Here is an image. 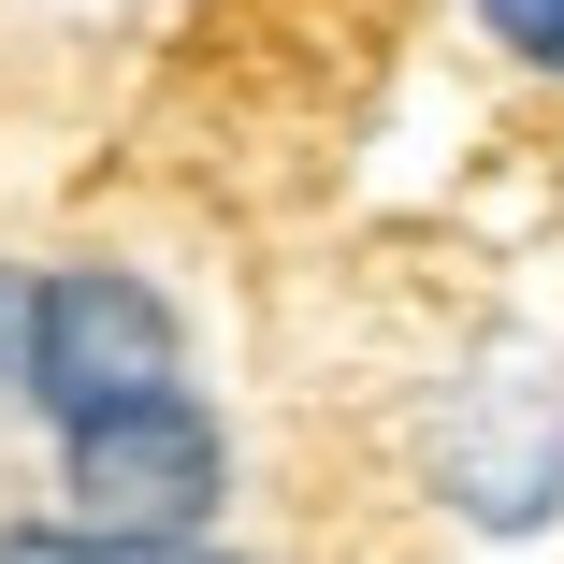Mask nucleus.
Instances as JSON below:
<instances>
[{"mask_svg": "<svg viewBox=\"0 0 564 564\" xmlns=\"http://www.w3.org/2000/svg\"><path fill=\"white\" fill-rule=\"evenodd\" d=\"M0 405L30 420L44 492L73 521L217 535L247 507V448H232V405L203 377V333L117 247L15 261V377H0Z\"/></svg>", "mask_w": 564, "mask_h": 564, "instance_id": "f257e3e1", "label": "nucleus"}, {"mask_svg": "<svg viewBox=\"0 0 564 564\" xmlns=\"http://www.w3.org/2000/svg\"><path fill=\"white\" fill-rule=\"evenodd\" d=\"M405 492L464 550H535L564 535V348L521 318L464 333L420 405H405Z\"/></svg>", "mask_w": 564, "mask_h": 564, "instance_id": "f03ea898", "label": "nucleus"}, {"mask_svg": "<svg viewBox=\"0 0 564 564\" xmlns=\"http://www.w3.org/2000/svg\"><path fill=\"white\" fill-rule=\"evenodd\" d=\"M0 564H261V550L232 521L217 535H145V521H73L44 492V507H0Z\"/></svg>", "mask_w": 564, "mask_h": 564, "instance_id": "7ed1b4c3", "label": "nucleus"}, {"mask_svg": "<svg viewBox=\"0 0 564 564\" xmlns=\"http://www.w3.org/2000/svg\"><path fill=\"white\" fill-rule=\"evenodd\" d=\"M464 15L492 44V73H521L535 101H564V0H464Z\"/></svg>", "mask_w": 564, "mask_h": 564, "instance_id": "20e7f679", "label": "nucleus"}, {"mask_svg": "<svg viewBox=\"0 0 564 564\" xmlns=\"http://www.w3.org/2000/svg\"><path fill=\"white\" fill-rule=\"evenodd\" d=\"M0 377H15V261H0Z\"/></svg>", "mask_w": 564, "mask_h": 564, "instance_id": "39448f33", "label": "nucleus"}]
</instances>
